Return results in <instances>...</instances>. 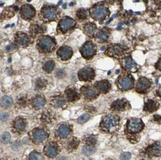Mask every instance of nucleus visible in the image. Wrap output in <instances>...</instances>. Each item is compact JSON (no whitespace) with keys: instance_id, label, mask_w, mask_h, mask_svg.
I'll list each match as a JSON object with an SVG mask.
<instances>
[{"instance_id":"obj_51","label":"nucleus","mask_w":161,"mask_h":160,"mask_svg":"<svg viewBox=\"0 0 161 160\" xmlns=\"http://www.w3.org/2000/svg\"><path fill=\"white\" fill-rule=\"evenodd\" d=\"M11 61H12V59L11 57H10L9 59H8V62H11Z\"/></svg>"},{"instance_id":"obj_1","label":"nucleus","mask_w":161,"mask_h":160,"mask_svg":"<svg viewBox=\"0 0 161 160\" xmlns=\"http://www.w3.org/2000/svg\"><path fill=\"white\" fill-rule=\"evenodd\" d=\"M144 127V124L139 119H132L127 123L128 131L132 134L139 132Z\"/></svg>"},{"instance_id":"obj_54","label":"nucleus","mask_w":161,"mask_h":160,"mask_svg":"<svg viewBox=\"0 0 161 160\" xmlns=\"http://www.w3.org/2000/svg\"><path fill=\"white\" fill-rule=\"evenodd\" d=\"M27 2H30V1H31V0H27Z\"/></svg>"},{"instance_id":"obj_43","label":"nucleus","mask_w":161,"mask_h":160,"mask_svg":"<svg viewBox=\"0 0 161 160\" xmlns=\"http://www.w3.org/2000/svg\"><path fill=\"white\" fill-rule=\"evenodd\" d=\"M156 67L157 68H158V69L159 70H160L161 71V59L158 61V62L156 65Z\"/></svg>"},{"instance_id":"obj_9","label":"nucleus","mask_w":161,"mask_h":160,"mask_svg":"<svg viewBox=\"0 0 161 160\" xmlns=\"http://www.w3.org/2000/svg\"><path fill=\"white\" fill-rule=\"evenodd\" d=\"M75 25V22L69 17H66L59 21V29L62 32H65Z\"/></svg>"},{"instance_id":"obj_23","label":"nucleus","mask_w":161,"mask_h":160,"mask_svg":"<svg viewBox=\"0 0 161 160\" xmlns=\"http://www.w3.org/2000/svg\"><path fill=\"white\" fill-rule=\"evenodd\" d=\"M125 67L128 70L132 72H135L136 71V65L132 58L128 57L125 61Z\"/></svg>"},{"instance_id":"obj_33","label":"nucleus","mask_w":161,"mask_h":160,"mask_svg":"<svg viewBox=\"0 0 161 160\" xmlns=\"http://www.w3.org/2000/svg\"><path fill=\"white\" fill-rule=\"evenodd\" d=\"M76 15H77V17L79 18V19H85L87 17V12H86V11L83 9H80L77 12V13H76Z\"/></svg>"},{"instance_id":"obj_11","label":"nucleus","mask_w":161,"mask_h":160,"mask_svg":"<svg viewBox=\"0 0 161 160\" xmlns=\"http://www.w3.org/2000/svg\"><path fill=\"white\" fill-rule=\"evenodd\" d=\"M35 13V9L31 5H25L21 8V15L23 18L31 19L34 17Z\"/></svg>"},{"instance_id":"obj_57","label":"nucleus","mask_w":161,"mask_h":160,"mask_svg":"<svg viewBox=\"0 0 161 160\" xmlns=\"http://www.w3.org/2000/svg\"><path fill=\"white\" fill-rule=\"evenodd\" d=\"M119 70H117V72H116V73L118 74V73H119Z\"/></svg>"},{"instance_id":"obj_21","label":"nucleus","mask_w":161,"mask_h":160,"mask_svg":"<svg viewBox=\"0 0 161 160\" xmlns=\"http://www.w3.org/2000/svg\"><path fill=\"white\" fill-rule=\"evenodd\" d=\"M33 105L36 109H40L43 107L46 103L45 99L42 96L38 95L34 98L33 100Z\"/></svg>"},{"instance_id":"obj_16","label":"nucleus","mask_w":161,"mask_h":160,"mask_svg":"<svg viewBox=\"0 0 161 160\" xmlns=\"http://www.w3.org/2000/svg\"><path fill=\"white\" fill-rule=\"evenodd\" d=\"M70 132H71V130H70V127L65 124L60 126L58 129V134L59 137L63 138L68 137Z\"/></svg>"},{"instance_id":"obj_3","label":"nucleus","mask_w":161,"mask_h":160,"mask_svg":"<svg viewBox=\"0 0 161 160\" xmlns=\"http://www.w3.org/2000/svg\"><path fill=\"white\" fill-rule=\"evenodd\" d=\"M55 45V42L53 39L49 36H43L40 38L38 41V46L42 51L49 52L53 49Z\"/></svg>"},{"instance_id":"obj_41","label":"nucleus","mask_w":161,"mask_h":160,"mask_svg":"<svg viewBox=\"0 0 161 160\" xmlns=\"http://www.w3.org/2000/svg\"><path fill=\"white\" fill-rule=\"evenodd\" d=\"M8 118V114L6 113L1 114V121H5Z\"/></svg>"},{"instance_id":"obj_42","label":"nucleus","mask_w":161,"mask_h":160,"mask_svg":"<svg viewBox=\"0 0 161 160\" xmlns=\"http://www.w3.org/2000/svg\"><path fill=\"white\" fill-rule=\"evenodd\" d=\"M14 47H15V45H13V44H11V45H7L6 47V50L9 51L12 50H13L14 49Z\"/></svg>"},{"instance_id":"obj_52","label":"nucleus","mask_w":161,"mask_h":160,"mask_svg":"<svg viewBox=\"0 0 161 160\" xmlns=\"http://www.w3.org/2000/svg\"><path fill=\"white\" fill-rule=\"evenodd\" d=\"M8 27H9V25H6L4 28H5V29H6V28H7Z\"/></svg>"},{"instance_id":"obj_19","label":"nucleus","mask_w":161,"mask_h":160,"mask_svg":"<svg viewBox=\"0 0 161 160\" xmlns=\"http://www.w3.org/2000/svg\"><path fill=\"white\" fill-rule=\"evenodd\" d=\"M66 95L68 98V100L73 102L78 99L79 98V95L75 89L68 88L66 91Z\"/></svg>"},{"instance_id":"obj_31","label":"nucleus","mask_w":161,"mask_h":160,"mask_svg":"<svg viewBox=\"0 0 161 160\" xmlns=\"http://www.w3.org/2000/svg\"><path fill=\"white\" fill-rule=\"evenodd\" d=\"M65 100L62 97L55 98L53 100V105L56 107H62L65 104Z\"/></svg>"},{"instance_id":"obj_2","label":"nucleus","mask_w":161,"mask_h":160,"mask_svg":"<svg viewBox=\"0 0 161 160\" xmlns=\"http://www.w3.org/2000/svg\"><path fill=\"white\" fill-rule=\"evenodd\" d=\"M119 123V117L113 115H108L102 119L101 126L107 131L116 127Z\"/></svg>"},{"instance_id":"obj_10","label":"nucleus","mask_w":161,"mask_h":160,"mask_svg":"<svg viewBox=\"0 0 161 160\" xmlns=\"http://www.w3.org/2000/svg\"><path fill=\"white\" fill-rule=\"evenodd\" d=\"M57 55L62 60H67L70 59L73 55V51L69 47H62L58 50Z\"/></svg>"},{"instance_id":"obj_5","label":"nucleus","mask_w":161,"mask_h":160,"mask_svg":"<svg viewBox=\"0 0 161 160\" xmlns=\"http://www.w3.org/2000/svg\"><path fill=\"white\" fill-rule=\"evenodd\" d=\"M82 56L86 59H89L95 54V47L92 42H87L82 46L80 50Z\"/></svg>"},{"instance_id":"obj_35","label":"nucleus","mask_w":161,"mask_h":160,"mask_svg":"<svg viewBox=\"0 0 161 160\" xmlns=\"http://www.w3.org/2000/svg\"><path fill=\"white\" fill-rule=\"evenodd\" d=\"M122 52V49L119 46L116 45L112 49V53L114 56L119 55Z\"/></svg>"},{"instance_id":"obj_37","label":"nucleus","mask_w":161,"mask_h":160,"mask_svg":"<svg viewBox=\"0 0 161 160\" xmlns=\"http://www.w3.org/2000/svg\"><path fill=\"white\" fill-rule=\"evenodd\" d=\"M132 157V154L130 152H124L120 155V158L121 160H130Z\"/></svg>"},{"instance_id":"obj_6","label":"nucleus","mask_w":161,"mask_h":160,"mask_svg":"<svg viewBox=\"0 0 161 160\" xmlns=\"http://www.w3.org/2000/svg\"><path fill=\"white\" fill-rule=\"evenodd\" d=\"M78 77L80 81H90L93 79L94 77V72L93 70L89 67L82 68L78 73Z\"/></svg>"},{"instance_id":"obj_46","label":"nucleus","mask_w":161,"mask_h":160,"mask_svg":"<svg viewBox=\"0 0 161 160\" xmlns=\"http://www.w3.org/2000/svg\"><path fill=\"white\" fill-rule=\"evenodd\" d=\"M158 93L160 97H161V87H160L159 88L158 91Z\"/></svg>"},{"instance_id":"obj_32","label":"nucleus","mask_w":161,"mask_h":160,"mask_svg":"<svg viewBox=\"0 0 161 160\" xmlns=\"http://www.w3.org/2000/svg\"><path fill=\"white\" fill-rule=\"evenodd\" d=\"M29 160H42V156L37 152H32L30 154Z\"/></svg>"},{"instance_id":"obj_20","label":"nucleus","mask_w":161,"mask_h":160,"mask_svg":"<svg viewBox=\"0 0 161 160\" xmlns=\"http://www.w3.org/2000/svg\"><path fill=\"white\" fill-rule=\"evenodd\" d=\"M158 108V104L156 102L153 100H148L147 102L145 103L144 109V111L147 112H150L152 113Z\"/></svg>"},{"instance_id":"obj_48","label":"nucleus","mask_w":161,"mask_h":160,"mask_svg":"<svg viewBox=\"0 0 161 160\" xmlns=\"http://www.w3.org/2000/svg\"><path fill=\"white\" fill-rule=\"evenodd\" d=\"M66 6H67V4H63V6H62V8L65 9L66 8Z\"/></svg>"},{"instance_id":"obj_24","label":"nucleus","mask_w":161,"mask_h":160,"mask_svg":"<svg viewBox=\"0 0 161 160\" xmlns=\"http://www.w3.org/2000/svg\"><path fill=\"white\" fill-rule=\"evenodd\" d=\"M17 41L19 45H26L29 42V39L27 35L24 33H20L18 35Z\"/></svg>"},{"instance_id":"obj_53","label":"nucleus","mask_w":161,"mask_h":160,"mask_svg":"<svg viewBox=\"0 0 161 160\" xmlns=\"http://www.w3.org/2000/svg\"><path fill=\"white\" fill-rule=\"evenodd\" d=\"M73 3H71L70 4V6H73Z\"/></svg>"},{"instance_id":"obj_44","label":"nucleus","mask_w":161,"mask_h":160,"mask_svg":"<svg viewBox=\"0 0 161 160\" xmlns=\"http://www.w3.org/2000/svg\"><path fill=\"white\" fill-rule=\"evenodd\" d=\"M154 120L155 121H159L160 120H161V117L159 115H154Z\"/></svg>"},{"instance_id":"obj_34","label":"nucleus","mask_w":161,"mask_h":160,"mask_svg":"<svg viewBox=\"0 0 161 160\" xmlns=\"http://www.w3.org/2000/svg\"><path fill=\"white\" fill-rule=\"evenodd\" d=\"M11 137L9 133L7 132L3 133V134L1 136V141L3 143H7L11 141Z\"/></svg>"},{"instance_id":"obj_14","label":"nucleus","mask_w":161,"mask_h":160,"mask_svg":"<svg viewBox=\"0 0 161 160\" xmlns=\"http://www.w3.org/2000/svg\"><path fill=\"white\" fill-rule=\"evenodd\" d=\"M33 137L35 142L41 143L48 137V134L43 129H38L35 130L33 132Z\"/></svg>"},{"instance_id":"obj_22","label":"nucleus","mask_w":161,"mask_h":160,"mask_svg":"<svg viewBox=\"0 0 161 160\" xmlns=\"http://www.w3.org/2000/svg\"><path fill=\"white\" fill-rule=\"evenodd\" d=\"M84 94L85 97L88 99H93V98L96 97L98 95V91L93 87H87L85 89H84Z\"/></svg>"},{"instance_id":"obj_30","label":"nucleus","mask_w":161,"mask_h":160,"mask_svg":"<svg viewBox=\"0 0 161 160\" xmlns=\"http://www.w3.org/2000/svg\"><path fill=\"white\" fill-rule=\"evenodd\" d=\"M82 152L84 155H91L94 152V148L90 145L85 146L82 148Z\"/></svg>"},{"instance_id":"obj_13","label":"nucleus","mask_w":161,"mask_h":160,"mask_svg":"<svg viewBox=\"0 0 161 160\" xmlns=\"http://www.w3.org/2000/svg\"><path fill=\"white\" fill-rule=\"evenodd\" d=\"M147 153L149 155L159 157L161 154V142H155L148 148Z\"/></svg>"},{"instance_id":"obj_7","label":"nucleus","mask_w":161,"mask_h":160,"mask_svg":"<svg viewBox=\"0 0 161 160\" xmlns=\"http://www.w3.org/2000/svg\"><path fill=\"white\" fill-rule=\"evenodd\" d=\"M151 82L148 79L145 77H142L137 82L136 88L137 91L140 93H144L150 88Z\"/></svg>"},{"instance_id":"obj_56","label":"nucleus","mask_w":161,"mask_h":160,"mask_svg":"<svg viewBox=\"0 0 161 160\" xmlns=\"http://www.w3.org/2000/svg\"><path fill=\"white\" fill-rule=\"evenodd\" d=\"M160 7L161 8V0H160Z\"/></svg>"},{"instance_id":"obj_29","label":"nucleus","mask_w":161,"mask_h":160,"mask_svg":"<svg viewBox=\"0 0 161 160\" xmlns=\"http://www.w3.org/2000/svg\"><path fill=\"white\" fill-rule=\"evenodd\" d=\"M54 67H55V63L53 61H47L45 64H44L43 69L47 73H50L53 70Z\"/></svg>"},{"instance_id":"obj_58","label":"nucleus","mask_w":161,"mask_h":160,"mask_svg":"<svg viewBox=\"0 0 161 160\" xmlns=\"http://www.w3.org/2000/svg\"><path fill=\"white\" fill-rule=\"evenodd\" d=\"M3 4H3V3H1V6H3Z\"/></svg>"},{"instance_id":"obj_25","label":"nucleus","mask_w":161,"mask_h":160,"mask_svg":"<svg viewBox=\"0 0 161 160\" xmlns=\"http://www.w3.org/2000/svg\"><path fill=\"white\" fill-rule=\"evenodd\" d=\"M84 29H85L86 34H87L89 36H93L94 35V32H95L96 27L94 24L89 23L85 25Z\"/></svg>"},{"instance_id":"obj_39","label":"nucleus","mask_w":161,"mask_h":160,"mask_svg":"<svg viewBox=\"0 0 161 160\" xmlns=\"http://www.w3.org/2000/svg\"><path fill=\"white\" fill-rule=\"evenodd\" d=\"M46 82L44 80L39 79V81H38V82H37V87L38 88H41L44 87V86L46 85Z\"/></svg>"},{"instance_id":"obj_49","label":"nucleus","mask_w":161,"mask_h":160,"mask_svg":"<svg viewBox=\"0 0 161 160\" xmlns=\"http://www.w3.org/2000/svg\"><path fill=\"white\" fill-rule=\"evenodd\" d=\"M105 49V47H102V48H100V50H101V51H104Z\"/></svg>"},{"instance_id":"obj_12","label":"nucleus","mask_w":161,"mask_h":160,"mask_svg":"<svg viewBox=\"0 0 161 160\" xmlns=\"http://www.w3.org/2000/svg\"><path fill=\"white\" fill-rule=\"evenodd\" d=\"M44 18L47 19H53L57 15V10L55 7L48 6L44 7L42 10Z\"/></svg>"},{"instance_id":"obj_45","label":"nucleus","mask_w":161,"mask_h":160,"mask_svg":"<svg viewBox=\"0 0 161 160\" xmlns=\"http://www.w3.org/2000/svg\"><path fill=\"white\" fill-rule=\"evenodd\" d=\"M56 160H67L66 158V157H59L58 158L56 159Z\"/></svg>"},{"instance_id":"obj_38","label":"nucleus","mask_w":161,"mask_h":160,"mask_svg":"<svg viewBox=\"0 0 161 160\" xmlns=\"http://www.w3.org/2000/svg\"><path fill=\"white\" fill-rule=\"evenodd\" d=\"M86 143L88 144L89 145L92 146L94 145V144L96 143V140L95 138L93 137V136H90V137H88L86 138Z\"/></svg>"},{"instance_id":"obj_17","label":"nucleus","mask_w":161,"mask_h":160,"mask_svg":"<svg viewBox=\"0 0 161 160\" xmlns=\"http://www.w3.org/2000/svg\"><path fill=\"white\" fill-rule=\"evenodd\" d=\"M45 153L49 157H53L57 155L58 153V148L53 144H49L45 147L44 149Z\"/></svg>"},{"instance_id":"obj_15","label":"nucleus","mask_w":161,"mask_h":160,"mask_svg":"<svg viewBox=\"0 0 161 160\" xmlns=\"http://www.w3.org/2000/svg\"><path fill=\"white\" fill-rule=\"evenodd\" d=\"M127 105L128 102L125 99H119L112 103V108L115 111H122L126 109Z\"/></svg>"},{"instance_id":"obj_27","label":"nucleus","mask_w":161,"mask_h":160,"mask_svg":"<svg viewBox=\"0 0 161 160\" xmlns=\"http://www.w3.org/2000/svg\"><path fill=\"white\" fill-rule=\"evenodd\" d=\"M98 39H99V41L100 42H105L108 40V34L107 33V32L105 30H100L98 32V35H97Z\"/></svg>"},{"instance_id":"obj_47","label":"nucleus","mask_w":161,"mask_h":160,"mask_svg":"<svg viewBox=\"0 0 161 160\" xmlns=\"http://www.w3.org/2000/svg\"><path fill=\"white\" fill-rule=\"evenodd\" d=\"M113 17H112L111 19H109V20H108V21H107L106 23H105V24H109V23H110V22H111V21H113Z\"/></svg>"},{"instance_id":"obj_55","label":"nucleus","mask_w":161,"mask_h":160,"mask_svg":"<svg viewBox=\"0 0 161 160\" xmlns=\"http://www.w3.org/2000/svg\"><path fill=\"white\" fill-rule=\"evenodd\" d=\"M14 25H15V24H13L12 25V27H13V26H14Z\"/></svg>"},{"instance_id":"obj_28","label":"nucleus","mask_w":161,"mask_h":160,"mask_svg":"<svg viewBox=\"0 0 161 160\" xmlns=\"http://www.w3.org/2000/svg\"><path fill=\"white\" fill-rule=\"evenodd\" d=\"M12 99L9 96H4L1 99V105L3 107H9L12 104Z\"/></svg>"},{"instance_id":"obj_4","label":"nucleus","mask_w":161,"mask_h":160,"mask_svg":"<svg viewBox=\"0 0 161 160\" xmlns=\"http://www.w3.org/2000/svg\"><path fill=\"white\" fill-rule=\"evenodd\" d=\"M91 17L94 19L104 18L107 14V9L103 5H98L90 10Z\"/></svg>"},{"instance_id":"obj_18","label":"nucleus","mask_w":161,"mask_h":160,"mask_svg":"<svg viewBox=\"0 0 161 160\" xmlns=\"http://www.w3.org/2000/svg\"><path fill=\"white\" fill-rule=\"evenodd\" d=\"M96 86H97L98 89L103 93L108 92L111 88V85H110V82L107 80H103V81L98 82L96 84Z\"/></svg>"},{"instance_id":"obj_8","label":"nucleus","mask_w":161,"mask_h":160,"mask_svg":"<svg viewBox=\"0 0 161 160\" xmlns=\"http://www.w3.org/2000/svg\"><path fill=\"white\" fill-rule=\"evenodd\" d=\"M134 82L133 78L130 76H124L120 78L119 81V87L122 90H128L133 87Z\"/></svg>"},{"instance_id":"obj_26","label":"nucleus","mask_w":161,"mask_h":160,"mask_svg":"<svg viewBox=\"0 0 161 160\" xmlns=\"http://www.w3.org/2000/svg\"><path fill=\"white\" fill-rule=\"evenodd\" d=\"M26 122L22 119L17 120L15 122V127L18 131H23L26 127Z\"/></svg>"},{"instance_id":"obj_50","label":"nucleus","mask_w":161,"mask_h":160,"mask_svg":"<svg viewBox=\"0 0 161 160\" xmlns=\"http://www.w3.org/2000/svg\"><path fill=\"white\" fill-rule=\"evenodd\" d=\"M62 0H61V1H59V2H58V5H59H59H61V4H62Z\"/></svg>"},{"instance_id":"obj_40","label":"nucleus","mask_w":161,"mask_h":160,"mask_svg":"<svg viewBox=\"0 0 161 160\" xmlns=\"http://www.w3.org/2000/svg\"><path fill=\"white\" fill-rule=\"evenodd\" d=\"M78 142L76 140H72L69 143V145H68V147H69L70 149H74V148H76L78 146Z\"/></svg>"},{"instance_id":"obj_36","label":"nucleus","mask_w":161,"mask_h":160,"mask_svg":"<svg viewBox=\"0 0 161 160\" xmlns=\"http://www.w3.org/2000/svg\"><path fill=\"white\" fill-rule=\"evenodd\" d=\"M90 119V115L88 114H84L80 116L78 119V122L79 123H85L86 121H88Z\"/></svg>"}]
</instances>
